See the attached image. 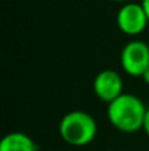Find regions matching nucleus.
<instances>
[{
    "label": "nucleus",
    "instance_id": "nucleus-1",
    "mask_svg": "<svg viewBox=\"0 0 149 151\" xmlns=\"http://www.w3.org/2000/svg\"><path fill=\"white\" fill-rule=\"evenodd\" d=\"M148 107L138 96L123 93L114 101L108 103L107 117L110 123L120 132L135 134L142 129Z\"/></svg>",
    "mask_w": 149,
    "mask_h": 151
},
{
    "label": "nucleus",
    "instance_id": "nucleus-2",
    "mask_svg": "<svg viewBox=\"0 0 149 151\" xmlns=\"http://www.w3.org/2000/svg\"><path fill=\"white\" fill-rule=\"evenodd\" d=\"M98 132V125L94 116L82 110L66 113L58 123L61 139L72 147H85L91 144Z\"/></svg>",
    "mask_w": 149,
    "mask_h": 151
},
{
    "label": "nucleus",
    "instance_id": "nucleus-3",
    "mask_svg": "<svg viewBox=\"0 0 149 151\" xmlns=\"http://www.w3.org/2000/svg\"><path fill=\"white\" fill-rule=\"evenodd\" d=\"M120 65L127 75L142 78L149 68V44L142 40L126 43L120 54Z\"/></svg>",
    "mask_w": 149,
    "mask_h": 151
},
{
    "label": "nucleus",
    "instance_id": "nucleus-4",
    "mask_svg": "<svg viewBox=\"0 0 149 151\" xmlns=\"http://www.w3.org/2000/svg\"><path fill=\"white\" fill-rule=\"evenodd\" d=\"M117 27L118 29L130 37L139 35L149 25V19L140 3L129 1L124 3L117 12Z\"/></svg>",
    "mask_w": 149,
    "mask_h": 151
},
{
    "label": "nucleus",
    "instance_id": "nucleus-5",
    "mask_svg": "<svg viewBox=\"0 0 149 151\" xmlns=\"http://www.w3.org/2000/svg\"><path fill=\"white\" fill-rule=\"evenodd\" d=\"M92 90L99 100L108 104L123 94V79L117 70L104 69L94 78Z\"/></svg>",
    "mask_w": 149,
    "mask_h": 151
},
{
    "label": "nucleus",
    "instance_id": "nucleus-6",
    "mask_svg": "<svg viewBox=\"0 0 149 151\" xmlns=\"http://www.w3.org/2000/svg\"><path fill=\"white\" fill-rule=\"evenodd\" d=\"M0 151H38V145L29 135L16 131L3 137Z\"/></svg>",
    "mask_w": 149,
    "mask_h": 151
},
{
    "label": "nucleus",
    "instance_id": "nucleus-7",
    "mask_svg": "<svg viewBox=\"0 0 149 151\" xmlns=\"http://www.w3.org/2000/svg\"><path fill=\"white\" fill-rule=\"evenodd\" d=\"M142 129H143V132L149 137V107H148V110H146V114H145V120H143Z\"/></svg>",
    "mask_w": 149,
    "mask_h": 151
},
{
    "label": "nucleus",
    "instance_id": "nucleus-8",
    "mask_svg": "<svg viewBox=\"0 0 149 151\" xmlns=\"http://www.w3.org/2000/svg\"><path fill=\"white\" fill-rule=\"evenodd\" d=\"M140 4H142V7H143V10H145V13H146V16L149 19V0H142Z\"/></svg>",
    "mask_w": 149,
    "mask_h": 151
},
{
    "label": "nucleus",
    "instance_id": "nucleus-9",
    "mask_svg": "<svg viewBox=\"0 0 149 151\" xmlns=\"http://www.w3.org/2000/svg\"><path fill=\"white\" fill-rule=\"evenodd\" d=\"M142 79L145 81V84H146V85L149 87V68L146 69V70H145V73L142 75Z\"/></svg>",
    "mask_w": 149,
    "mask_h": 151
},
{
    "label": "nucleus",
    "instance_id": "nucleus-10",
    "mask_svg": "<svg viewBox=\"0 0 149 151\" xmlns=\"http://www.w3.org/2000/svg\"><path fill=\"white\" fill-rule=\"evenodd\" d=\"M111 1H118V3H123L124 4V3H129L130 0H111Z\"/></svg>",
    "mask_w": 149,
    "mask_h": 151
}]
</instances>
